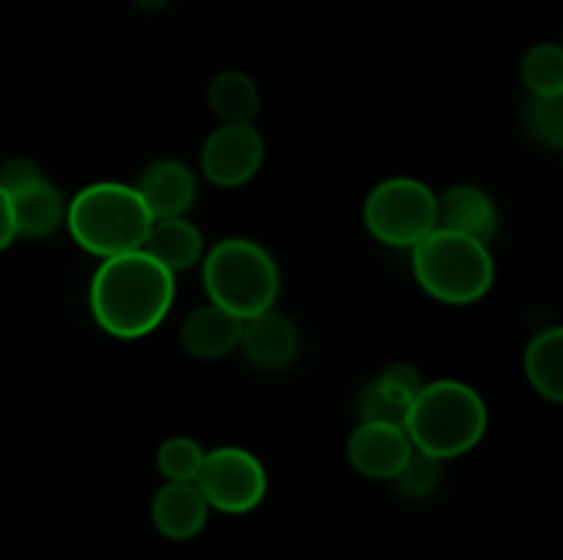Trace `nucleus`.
<instances>
[{
  "label": "nucleus",
  "mask_w": 563,
  "mask_h": 560,
  "mask_svg": "<svg viewBox=\"0 0 563 560\" xmlns=\"http://www.w3.org/2000/svg\"><path fill=\"white\" fill-rule=\"evenodd\" d=\"M176 296L174 272L146 250L102 258L88 289V305L99 327L113 338H143L168 316Z\"/></svg>",
  "instance_id": "nucleus-1"
},
{
  "label": "nucleus",
  "mask_w": 563,
  "mask_h": 560,
  "mask_svg": "<svg viewBox=\"0 0 563 560\" xmlns=\"http://www.w3.org/2000/svg\"><path fill=\"white\" fill-rule=\"evenodd\" d=\"M405 432L418 453L445 461L467 453L487 432V404L476 388L456 379L423 384L405 415Z\"/></svg>",
  "instance_id": "nucleus-2"
},
{
  "label": "nucleus",
  "mask_w": 563,
  "mask_h": 560,
  "mask_svg": "<svg viewBox=\"0 0 563 560\" xmlns=\"http://www.w3.org/2000/svg\"><path fill=\"white\" fill-rule=\"evenodd\" d=\"M152 223L154 217L141 192L119 181H97L82 187L66 206L71 239L99 258L141 250Z\"/></svg>",
  "instance_id": "nucleus-3"
},
{
  "label": "nucleus",
  "mask_w": 563,
  "mask_h": 560,
  "mask_svg": "<svg viewBox=\"0 0 563 560\" xmlns=\"http://www.w3.org/2000/svg\"><path fill=\"white\" fill-rule=\"evenodd\" d=\"M201 278L209 302L234 313L242 322L269 311L280 291L275 258L258 242L245 236L220 239L203 256Z\"/></svg>",
  "instance_id": "nucleus-4"
},
{
  "label": "nucleus",
  "mask_w": 563,
  "mask_h": 560,
  "mask_svg": "<svg viewBox=\"0 0 563 560\" xmlns=\"http://www.w3.org/2000/svg\"><path fill=\"white\" fill-rule=\"evenodd\" d=\"M412 272L438 302L471 305L493 289L495 261L487 242L434 228L412 247Z\"/></svg>",
  "instance_id": "nucleus-5"
},
{
  "label": "nucleus",
  "mask_w": 563,
  "mask_h": 560,
  "mask_svg": "<svg viewBox=\"0 0 563 560\" xmlns=\"http://www.w3.org/2000/svg\"><path fill=\"white\" fill-rule=\"evenodd\" d=\"M363 223L383 245L416 247L438 228V195L418 179H385L368 192Z\"/></svg>",
  "instance_id": "nucleus-6"
},
{
  "label": "nucleus",
  "mask_w": 563,
  "mask_h": 560,
  "mask_svg": "<svg viewBox=\"0 0 563 560\" xmlns=\"http://www.w3.org/2000/svg\"><path fill=\"white\" fill-rule=\"evenodd\" d=\"M209 508L223 514H247L256 508L267 494V472L256 453L245 448H214L203 456L196 481Z\"/></svg>",
  "instance_id": "nucleus-7"
},
{
  "label": "nucleus",
  "mask_w": 563,
  "mask_h": 560,
  "mask_svg": "<svg viewBox=\"0 0 563 560\" xmlns=\"http://www.w3.org/2000/svg\"><path fill=\"white\" fill-rule=\"evenodd\" d=\"M264 163V137L253 124H220L201 148V170L214 187L247 184Z\"/></svg>",
  "instance_id": "nucleus-8"
},
{
  "label": "nucleus",
  "mask_w": 563,
  "mask_h": 560,
  "mask_svg": "<svg viewBox=\"0 0 563 560\" xmlns=\"http://www.w3.org/2000/svg\"><path fill=\"white\" fill-rule=\"evenodd\" d=\"M412 450L416 448H412L405 426L379 421H361L346 445L350 464L361 475L374 478V481H390L407 464Z\"/></svg>",
  "instance_id": "nucleus-9"
},
{
  "label": "nucleus",
  "mask_w": 563,
  "mask_h": 560,
  "mask_svg": "<svg viewBox=\"0 0 563 560\" xmlns=\"http://www.w3.org/2000/svg\"><path fill=\"white\" fill-rule=\"evenodd\" d=\"M240 349L245 351L247 362H253L262 371H280V368L291 366L295 357L300 355V333L275 307L258 313V316L247 318L242 324Z\"/></svg>",
  "instance_id": "nucleus-10"
},
{
  "label": "nucleus",
  "mask_w": 563,
  "mask_h": 560,
  "mask_svg": "<svg viewBox=\"0 0 563 560\" xmlns=\"http://www.w3.org/2000/svg\"><path fill=\"white\" fill-rule=\"evenodd\" d=\"M141 192L143 203L152 212L154 220L185 217L187 209L196 201V176L179 159H159L143 170L141 181L135 187Z\"/></svg>",
  "instance_id": "nucleus-11"
},
{
  "label": "nucleus",
  "mask_w": 563,
  "mask_h": 560,
  "mask_svg": "<svg viewBox=\"0 0 563 560\" xmlns=\"http://www.w3.org/2000/svg\"><path fill=\"white\" fill-rule=\"evenodd\" d=\"M209 505L192 481H165L152 500V522L170 541H187L203 530Z\"/></svg>",
  "instance_id": "nucleus-12"
},
{
  "label": "nucleus",
  "mask_w": 563,
  "mask_h": 560,
  "mask_svg": "<svg viewBox=\"0 0 563 560\" xmlns=\"http://www.w3.org/2000/svg\"><path fill=\"white\" fill-rule=\"evenodd\" d=\"M423 388L421 373L407 362H396V366L385 368L374 382L366 384L357 401V412L361 421H379V423H396L405 426V415L410 410L412 399L418 390Z\"/></svg>",
  "instance_id": "nucleus-13"
},
{
  "label": "nucleus",
  "mask_w": 563,
  "mask_h": 560,
  "mask_svg": "<svg viewBox=\"0 0 563 560\" xmlns=\"http://www.w3.org/2000/svg\"><path fill=\"white\" fill-rule=\"evenodd\" d=\"M438 228L489 242L498 231V209L493 198L473 184H460L438 195Z\"/></svg>",
  "instance_id": "nucleus-14"
},
{
  "label": "nucleus",
  "mask_w": 563,
  "mask_h": 560,
  "mask_svg": "<svg viewBox=\"0 0 563 560\" xmlns=\"http://www.w3.org/2000/svg\"><path fill=\"white\" fill-rule=\"evenodd\" d=\"M242 318L214 302L196 307L181 324V346L198 360H218L234 351L242 338Z\"/></svg>",
  "instance_id": "nucleus-15"
},
{
  "label": "nucleus",
  "mask_w": 563,
  "mask_h": 560,
  "mask_svg": "<svg viewBox=\"0 0 563 560\" xmlns=\"http://www.w3.org/2000/svg\"><path fill=\"white\" fill-rule=\"evenodd\" d=\"M141 250H146L154 261L163 264L168 272L176 275L201 261L203 236L198 225L185 217L154 220Z\"/></svg>",
  "instance_id": "nucleus-16"
},
{
  "label": "nucleus",
  "mask_w": 563,
  "mask_h": 560,
  "mask_svg": "<svg viewBox=\"0 0 563 560\" xmlns=\"http://www.w3.org/2000/svg\"><path fill=\"white\" fill-rule=\"evenodd\" d=\"M11 206H14L16 236L25 239H47L66 220L64 198L47 179L11 198Z\"/></svg>",
  "instance_id": "nucleus-17"
},
{
  "label": "nucleus",
  "mask_w": 563,
  "mask_h": 560,
  "mask_svg": "<svg viewBox=\"0 0 563 560\" xmlns=\"http://www.w3.org/2000/svg\"><path fill=\"white\" fill-rule=\"evenodd\" d=\"M207 102L223 124H253L262 108V93L253 77L229 69L212 77L207 88Z\"/></svg>",
  "instance_id": "nucleus-18"
},
{
  "label": "nucleus",
  "mask_w": 563,
  "mask_h": 560,
  "mask_svg": "<svg viewBox=\"0 0 563 560\" xmlns=\"http://www.w3.org/2000/svg\"><path fill=\"white\" fill-rule=\"evenodd\" d=\"M526 373L542 399H563V329L550 327L533 335L526 349Z\"/></svg>",
  "instance_id": "nucleus-19"
},
{
  "label": "nucleus",
  "mask_w": 563,
  "mask_h": 560,
  "mask_svg": "<svg viewBox=\"0 0 563 560\" xmlns=\"http://www.w3.org/2000/svg\"><path fill=\"white\" fill-rule=\"evenodd\" d=\"M522 82L531 97H563V49L559 44H537L520 64Z\"/></svg>",
  "instance_id": "nucleus-20"
},
{
  "label": "nucleus",
  "mask_w": 563,
  "mask_h": 560,
  "mask_svg": "<svg viewBox=\"0 0 563 560\" xmlns=\"http://www.w3.org/2000/svg\"><path fill=\"white\" fill-rule=\"evenodd\" d=\"M203 448L190 437H170L159 445L157 467L165 481H196L203 464Z\"/></svg>",
  "instance_id": "nucleus-21"
},
{
  "label": "nucleus",
  "mask_w": 563,
  "mask_h": 560,
  "mask_svg": "<svg viewBox=\"0 0 563 560\" xmlns=\"http://www.w3.org/2000/svg\"><path fill=\"white\" fill-rule=\"evenodd\" d=\"M526 126L533 141L559 152L563 146V97H531L526 108Z\"/></svg>",
  "instance_id": "nucleus-22"
},
{
  "label": "nucleus",
  "mask_w": 563,
  "mask_h": 560,
  "mask_svg": "<svg viewBox=\"0 0 563 560\" xmlns=\"http://www.w3.org/2000/svg\"><path fill=\"white\" fill-rule=\"evenodd\" d=\"M390 481L396 483V492L407 500H423L427 494H432L438 489L440 481V461L432 459L427 453H418L412 450V456L407 459V464L396 472Z\"/></svg>",
  "instance_id": "nucleus-23"
},
{
  "label": "nucleus",
  "mask_w": 563,
  "mask_h": 560,
  "mask_svg": "<svg viewBox=\"0 0 563 560\" xmlns=\"http://www.w3.org/2000/svg\"><path fill=\"white\" fill-rule=\"evenodd\" d=\"M42 179H44L42 168H38L33 159H25V157L9 159V163H3V168H0V187L9 192V198L31 190V187H36Z\"/></svg>",
  "instance_id": "nucleus-24"
},
{
  "label": "nucleus",
  "mask_w": 563,
  "mask_h": 560,
  "mask_svg": "<svg viewBox=\"0 0 563 560\" xmlns=\"http://www.w3.org/2000/svg\"><path fill=\"white\" fill-rule=\"evenodd\" d=\"M16 239V225H14V206H11L9 192L0 187V250Z\"/></svg>",
  "instance_id": "nucleus-25"
},
{
  "label": "nucleus",
  "mask_w": 563,
  "mask_h": 560,
  "mask_svg": "<svg viewBox=\"0 0 563 560\" xmlns=\"http://www.w3.org/2000/svg\"><path fill=\"white\" fill-rule=\"evenodd\" d=\"M132 3L141 5V9H146V11H152V9H159V5H165L168 0H132Z\"/></svg>",
  "instance_id": "nucleus-26"
}]
</instances>
